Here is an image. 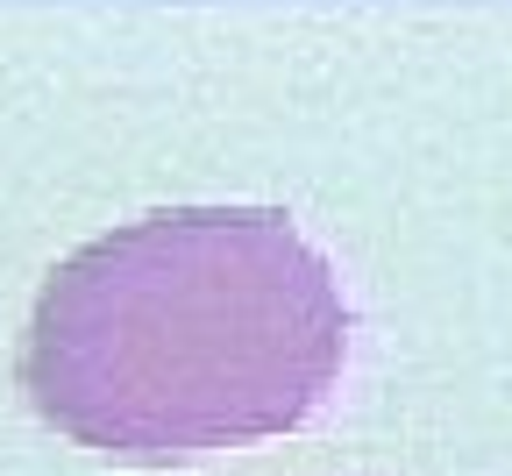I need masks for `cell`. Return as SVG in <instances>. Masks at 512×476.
I'll return each instance as SVG.
<instances>
[{"label":"cell","instance_id":"1","mask_svg":"<svg viewBox=\"0 0 512 476\" xmlns=\"http://www.w3.org/2000/svg\"><path fill=\"white\" fill-rule=\"evenodd\" d=\"M342 356V285L278 207H171L43 278L22 391L79 448L178 462L306 427Z\"/></svg>","mask_w":512,"mask_h":476}]
</instances>
